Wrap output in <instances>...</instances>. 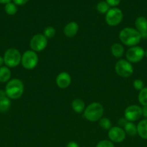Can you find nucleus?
<instances>
[{
  "label": "nucleus",
  "instance_id": "6",
  "mask_svg": "<svg viewBox=\"0 0 147 147\" xmlns=\"http://www.w3.org/2000/svg\"><path fill=\"white\" fill-rule=\"evenodd\" d=\"M115 70L117 74L122 78H129L133 73V67L132 63L125 59H120L117 61L115 66Z\"/></svg>",
  "mask_w": 147,
  "mask_h": 147
},
{
  "label": "nucleus",
  "instance_id": "24",
  "mask_svg": "<svg viewBox=\"0 0 147 147\" xmlns=\"http://www.w3.org/2000/svg\"><path fill=\"white\" fill-rule=\"evenodd\" d=\"M99 125L102 129H105V130H108L111 129L112 127V123H111L110 120L108 118L102 117L99 120Z\"/></svg>",
  "mask_w": 147,
  "mask_h": 147
},
{
  "label": "nucleus",
  "instance_id": "27",
  "mask_svg": "<svg viewBox=\"0 0 147 147\" xmlns=\"http://www.w3.org/2000/svg\"><path fill=\"white\" fill-rule=\"evenodd\" d=\"M133 88L137 90H142L144 88V83L142 80L141 79H135L133 81Z\"/></svg>",
  "mask_w": 147,
  "mask_h": 147
},
{
  "label": "nucleus",
  "instance_id": "35",
  "mask_svg": "<svg viewBox=\"0 0 147 147\" xmlns=\"http://www.w3.org/2000/svg\"><path fill=\"white\" fill-rule=\"evenodd\" d=\"M4 64V58H3V57H1V55H0V67L2 66V65Z\"/></svg>",
  "mask_w": 147,
  "mask_h": 147
},
{
  "label": "nucleus",
  "instance_id": "14",
  "mask_svg": "<svg viewBox=\"0 0 147 147\" xmlns=\"http://www.w3.org/2000/svg\"><path fill=\"white\" fill-rule=\"evenodd\" d=\"M79 24L76 22H70L63 28V33L67 37H73L79 32Z\"/></svg>",
  "mask_w": 147,
  "mask_h": 147
},
{
  "label": "nucleus",
  "instance_id": "8",
  "mask_svg": "<svg viewBox=\"0 0 147 147\" xmlns=\"http://www.w3.org/2000/svg\"><path fill=\"white\" fill-rule=\"evenodd\" d=\"M123 14L120 9L113 7L110 9L109 11L105 14V22L111 27L117 26L122 22Z\"/></svg>",
  "mask_w": 147,
  "mask_h": 147
},
{
  "label": "nucleus",
  "instance_id": "16",
  "mask_svg": "<svg viewBox=\"0 0 147 147\" xmlns=\"http://www.w3.org/2000/svg\"><path fill=\"white\" fill-rule=\"evenodd\" d=\"M110 50L112 55L116 57V58L120 59L123 56L124 53H125V49H124L123 45L118 42L114 43L111 46Z\"/></svg>",
  "mask_w": 147,
  "mask_h": 147
},
{
  "label": "nucleus",
  "instance_id": "9",
  "mask_svg": "<svg viewBox=\"0 0 147 147\" xmlns=\"http://www.w3.org/2000/svg\"><path fill=\"white\" fill-rule=\"evenodd\" d=\"M48 45V39L43 34H36L31 38L30 42V47L32 50L36 52H41L46 49Z\"/></svg>",
  "mask_w": 147,
  "mask_h": 147
},
{
  "label": "nucleus",
  "instance_id": "13",
  "mask_svg": "<svg viewBox=\"0 0 147 147\" xmlns=\"http://www.w3.org/2000/svg\"><path fill=\"white\" fill-rule=\"evenodd\" d=\"M135 30L141 34L142 38L147 37V18L145 17H138L135 21Z\"/></svg>",
  "mask_w": 147,
  "mask_h": 147
},
{
  "label": "nucleus",
  "instance_id": "30",
  "mask_svg": "<svg viewBox=\"0 0 147 147\" xmlns=\"http://www.w3.org/2000/svg\"><path fill=\"white\" fill-rule=\"evenodd\" d=\"M29 0H13V3H14L16 5L22 6L25 4Z\"/></svg>",
  "mask_w": 147,
  "mask_h": 147
},
{
  "label": "nucleus",
  "instance_id": "3",
  "mask_svg": "<svg viewBox=\"0 0 147 147\" xmlns=\"http://www.w3.org/2000/svg\"><path fill=\"white\" fill-rule=\"evenodd\" d=\"M104 113V107L100 103L93 102L85 108L83 116L86 120L90 122L99 121Z\"/></svg>",
  "mask_w": 147,
  "mask_h": 147
},
{
  "label": "nucleus",
  "instance_id": "15",
  "mask_svg": "<svg viewBox=\"0 0 147 147\" xmlns=\"http://www.w3.org/2000/svg\"><path fill=\"white\" fill-rule=\"evenodd\" d=\"M137 134L143 139H147V119L140 121L137 124Z\"/></svg>",
  "mask_w": 147,
  "mask_h": 147
},
{
  "label": "nucleus",
  "instance_id": "4",
  "mask_svg": "<svg viewBox=\"0 0 147 147\" xmlns=\"http://www.w3.org/2000/svg\"><path fill=\"white\" fill-rule=\"evenodd\" d=\"M3 58L5 66L12 68L17 67L21 63L22 55L17 49L9 48L4 53Z\"/></svg>",
  "mask_w": 147,
  "mask_h": 147
},
{
  "label": "nucleus",
  "instance_id": "31",
  "mask_svg": "<svg viewBox=\"0 0 147 147\" xmlns=\"http://www.w3.org/2000/svg\"><path fill=\"white\" fill-rule=\"evenodd\" d=\"M66 147H79V145L76 142H70L67 144Z\"/></svg>",
  "mask_w": 147,
  "mask_h": 147
},
{
  "label": "nucleus",
  "instance_id": "33",
  "mask_svg": "<svg viewBox=\"0 0 147 147\" xmlns=\"http://www.w3.org/2000/svg\"><path fill=\"white\" fill-rule=\"evenodd\" d=\"M7 97V95H6L5 90H2V89H0V100L4 98Z\"/></svg>",
  "mask_w": 147,
  "mask_h": 147
},
{
  "label": "nucleus",
  "instance_id": "12",
  "mask_svg": "<svg viewBox=\"0 0 147 147\" xmlns=\"http://www.w3.org/2000/svg\"><path fill=\"white\" fill-rule=\"evenodd\" d=\"M56 83L58 87L61 89H65L70 86L71 83V78L67 72H61L56 77Z\"/></svg>",
  "mask_w": 147,
  "mask_h": 147
},
{
  "label": "nucleus",
  "instance_id": "2",
  "mask_svg": "<svg viewBox=\"0 0 147 147\" xmlns=\"http://www.w3.org/2000/svg\"><path fill=\"white\" fill-rule=\"evenodd\" d=\"M24 84L21 80L13 78L7 82L4 90L7 97L12 100H17L22 97L24 93Z\"/></svg>",
  "mask_w": 147,
  "mask_h": 147
},
{
  "label": "nucleus",
  "instance_id": "20",
  "mask_svg": "<svg viewBox=\"0 0 147 147\" xmlns=\"http://www.w3.org/2000/svg\"><path fill=\"white\" fill-rule=\"evenodd\" d=\"M138 100L140 104L143 106H147V87H144L139 91Z\"/></svg>",
  "mask_w": 147,
  "mask_h": 147
},
{
  "label": "nucleus",
  "instance_id": "26",
  "mask_svg": "<svg viewBox=\"0 0 147 147\" xmlns=\"http://www.w3.org/2000/svg\"><path fill=\"white\" fill-rule=\"evenodd\" d=\"M96 147H115L113 142H111L110 140H102L99 142L97 144Z\"/></svg>",
  "mask_w": 147,
  "mask_h": 147
},
{
  "label": "nucleus",
  "instance_id": "36",
  "mask_svg": "<svg viewBox=\"0 0 147 147\" xmlns=\"http://www.w3.org/2000/svg\"><path fill=\"white\" fill-rule=\"evenodd\" d=\"M145 57L147 58V50H145Z\"/></svg>",
  "mask_w": 147,
  "mask_h": 147
},
{
  "label": "nucleus",
  "instance_id": "1",
  "mask_svg": "<svg viewBox=\"0 0 147 147\" xmlns=\"http://www.w3.org/2000/svg\"><path fill=\"white\" fill-rule=\"evenodd\" d=\"M119 38L122 45L131 47L137 45L141 42L142 36L135 28L125 27L120 32Z\"/></svg>",
  "mask_w": 147,
  "mask_h": 147
},
{
  "label": "nucleus",
  "instance_id": "18",
  "mask_svg": "<svg viewBox=\"0 0 147 147\" xmlns=\"http://www.w3.org/2000/svg\"><path fill=\"white\" fill-rule=\"evenodd\" d=\"M71 108L76 113H83L85 108V103L81 98H75L71 103Z\"/></svg>",
  "mask_w": 147,
  "mask_h": 147
},
{
  "label": "nucleus",
  "instance_id": "11",
  "mask_svg": "<svg viewBox=\"0 0 147 147\" xmlns=\"http://www.w3.org/2000/svg\"><path fill=\"white\" fill-rule=\"evenodd\" d=\"M126 134L122 128L120 126H112L108 131V137L113 143H121L125 139Z\"/></svg>",
  "mask_w": 147,
  "mask_h": 147
},
{
  "label": "nucleus",
  "instance_id": "5",
  "mask_svg": "<svg viewBox=\"0 0 147 147\" xmlns=\"http://www.w3.org/2000/svg\"><path fill=\"white\" fill-rule=\"evenodd\" d=\"M38 56L36 52L32 50H26L22 55L21 64L22 67L26 70H33L38 63Z\"/></svg>",
  "mask_w": 147,
  "mask_h": 147
},
{
  "label": "nucleus",
  "instance_id": "7",
  "mask_svg": "<svg viewBox=\"0 0 147 147\" xmlns=\"http://www.w3.org/2000/svg\"><path fill=\"white\" fill-rule=\"evenodd\" d=\"M126 60L131 63H137L145 57V50L138 45L131 47L125 53Z\"/></svg>",
  "mask_w": 147,
  "mask_h": 147
},
{
  "label": "nucleus",
  "instance_id": "29",
  "mask_svg": "<svg viewBox=\"0 0 147 147\" xmlns=\"http://www.w3.org/2000/svg\"><path fill=\"white\" fill-rule=\"evenodd\" d=\"M107 3L109 4L110 7H116L120 2V0H105Z\"/></svg>",
  "mask_w": 147,
  "mask_h": 147
},
{
  "label": "nucleus",
  "instance_id": "23",
  "mask_svg": "<svg viewBox=\"0 0 147 147\" xmlns=\"http://www.w3.org/2000/svg\"><path fill=\"white\" fill-rule=\"evenodd\" d=\"M97 10L99 13L100 14H106L109 9L110 8V6L106 1H99L97 4V7H96Z\"/></svg>",
  "mask_w": 147,
  "mask_h": 147
},
{
  "label": "nucleus",
  "instance_id": "19",
  "mask_svg": "<svg viewBox=\"0 0 147 147\" xmlns=\"http://www.w3.org/2000/svg\"><path fill=\"white\" fill-rule=\"evenodd\" d=\"M125 134L130 136H134L137 134V126L133 122L128 121L123 127Z\"/></svg>",
  "mask_w": 147,
  "mask_h": 147
},
{
  "label": "nucleus",
  "instance_id": "17",
  "mask_svg": "<svg viewBox=\"0 0 147 147\" xmlns=\"http://www.w3.org/2000/svg\"><path fill=\"white\" fill-rule=\"evenodd\" d=\"M12 73L10 67L7 66H1L0 67V83H7L11 80Z\"/></svg>",
  "mask_w": 147,
  "mask_h": 147
},
{
  "label": "nucleus",
  "instance_id": "10",
  "mask_svg": "<svg viewBox=\"0 0 147 147\" xmlns=\"http://www.w3.org/2000/svg\"><path fill=\"white\" fill-rule=\"evenodd\" d=\"M142 116V108L138 105H131L125 109L124 117L128 121L135 122Z\"/></svg>",
  "mask_w": 147,
  "mask_h": 147
},
{
  "label": "nucleus",
  "instance_id": "22",
  "mask_svg": "<svg viewBox=\"0 0 147 147\" xmlns=\"http://www.w3.org/2000/svg\"><path fill=\"white\" fill-rule=\"evenodd\" d=\"M4 10H5V12L9 15H14L17 11V5L13 2L7 3L5 4Z\"/></svg>",
  "mask_w": 147,
  "mask_h": 147
},
{
  "label": "nucleus",
  "instance_id": "25",
  "mask_svg": "<svg viewBox=\"0 0 147 147\" xmlns=\"http://www.w3.org/2000/svg\"><path fill=\"white\" fill-rule=\"evenodd\" d=\"M56 29H55L53 27L49 26V27H47L45 28L43 34H44V36L47 39H50V38H53V37L56 35Z\"/></svg>",
  "mask_w": 147,
  "mask_h": 147
},
{
  "label": "nucleus",
  "instance_id": "21",
  "mask_svg": "<svg viewBox=\"0 0 147 147\" xmlns=\"http://www.w3.org/2000/svg\"><path fill=\"white\" fill-rule=\"evenodd\" d=\"M11 106V99L5 97L0 100V112H7Z\"/></svg>",
  "mask_w": 147,
  "mask_h": 147
},
{
  "label": "nucleus",
  "instance_id": "34",
  "mask_svg": "<svg viewBox=\"0 0 147 147\" xmlns=\"http://www.w3.org/2000/svg\"><path fill=\"white\" fill-rule=\"evenodd\" d=\"M12 0H0V4H6L7 3H10L11 2Z\"/></svg>",
  "mask_w": 147,
  "mask_h": 147
},
{
  "label": "nucleus",
  "instance_id": "28",
  "mask_svg": "<svg viewBox=\"0 0 147 147\" xmlns=\"http://www.w3.org/2000/svg\"><path fill=\"white\" fill-rule=\"evenodd\" d=\"M127 122H128V121L126 120V119H125V117L120 118V119H118V126L123 129V127L125 126V124L127 123Z\"/></svg>",
  "mask_w": 147,
  "mask_h": 147
},
{
  "label": "nucleus",
  "instance_id": "32",
  "mask_svg": "<svg viewBox=\"0 0 147 147\" xmlns=\"http://www.w3.org/2000/svg\"><path fill=\"white\" fill-rule=\"evenodd\" d=\"M142 116L147 119V106H143L142 108Z\"/></svg>",
  "mask_w": 147,
  "mask_h": 147
}]
</instances>
